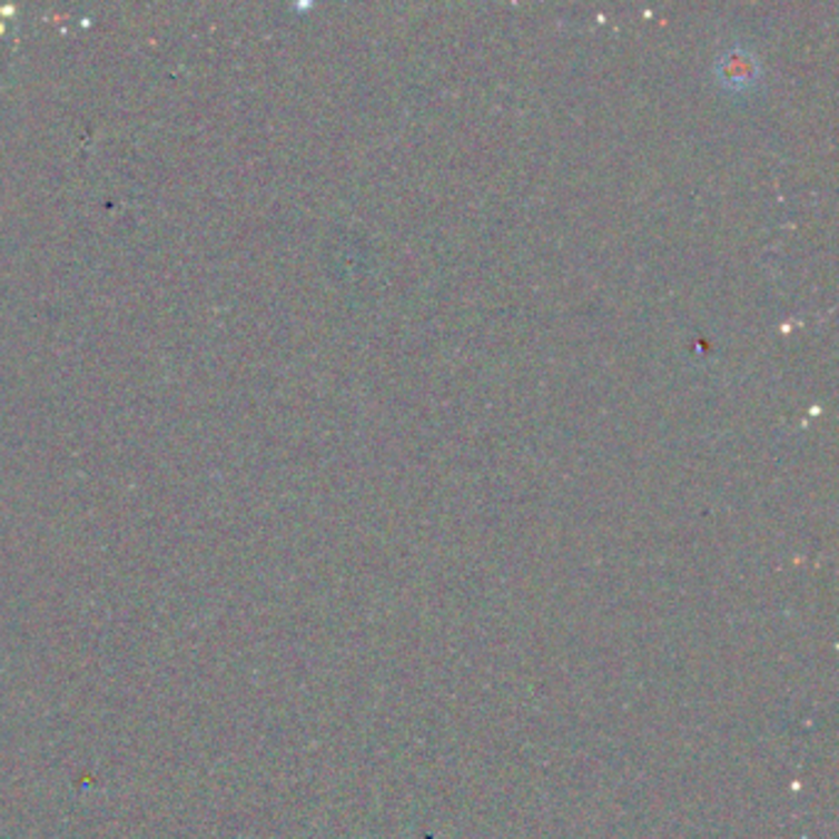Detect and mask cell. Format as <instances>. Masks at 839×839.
<instances>
[{"label": "cell", "instance_id": "obj_1", "mask_svg": "<svg viewBox=\"0 0 839 839\" xmlns=\"http://www.w3.org/2000/svg\"><path fill=\"white\" fill-rule=\"evenodd\" d=\"M756 77V62L753 57L746 55L743 50H733L724 57V85L746 87L753 85Z\"/></svg>", "mask_w": 839, "mask_h": 839}]
</instances>
